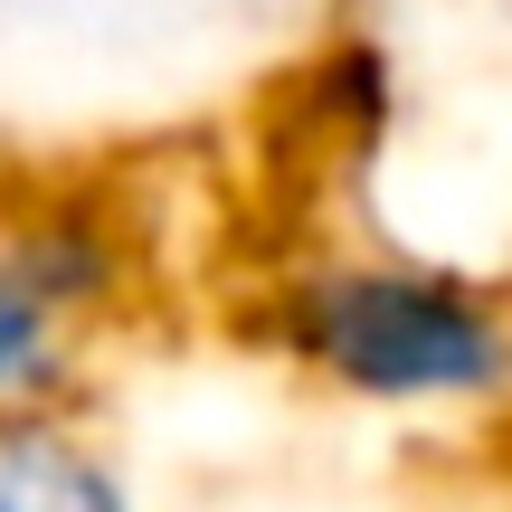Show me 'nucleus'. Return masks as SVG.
I'll use <instances>...</instances> for the list:
<instances>
[{
  "mask_svg": "<svg viewBox=\"0 0 512 512\" xmlns=\"http://www.w3.org/2000/svg\"><path fill=\"white\" fill-rule=\"evenodd\" d=\"M256 342L361 418H503L512 285L427 247H313L266 275Z\"/></svg>",
  "mask_w": 512,
  "mask_h": 512,
  "instance_id": "f257e3e1",
  "label": "nucleus"
},
{
  "mask_svg": "<svg viewBox=\"0 0 512 512\" xmlns=\"http://www.w3.org/2000/svg\"><path fill=\"white\" fill-rule=\"evenodd\" d=\"M0 512H152L143 465L95 418H29L0 427Z\"/></svg>",
  "mask_w": 512,
  "mask_h": 512,
  "instance_id": "7ed1b4c3",
  "label": "nucleus"
},
{
  "mask_svg": "<svg viewBox=\"0 0 512 512\" xmlns=\"http://www.w3.org/2000/svg\"><path fill=\"white\" fill-rule=\"evenodd\" d=\"M133 294H143V238L114 190H19L0 209V427L67 418Z\"/></svg>",
  "mask_w": 512,
  "mask_h": 512,
  "instance_id": "f03ea898",
  "label": "nucleus"
},
{
  "mask_svg": "<svg viewBox=\"0 0 512 512\" xmlns=\"http://www.w3.org/2000/svg\"><path fill=\"white\" fill-rule=\"evenodd\" d=\"M294 105L323 124V143H332V152H370L389 124H399V57H389L380 38L342 29L304 76H294Z\"/></svg>",
  "mask_w": 512,
  "mask_h": 512,
  "instance_id": "20e7f679",
  "label": "nucleus"
}]
</instances>
